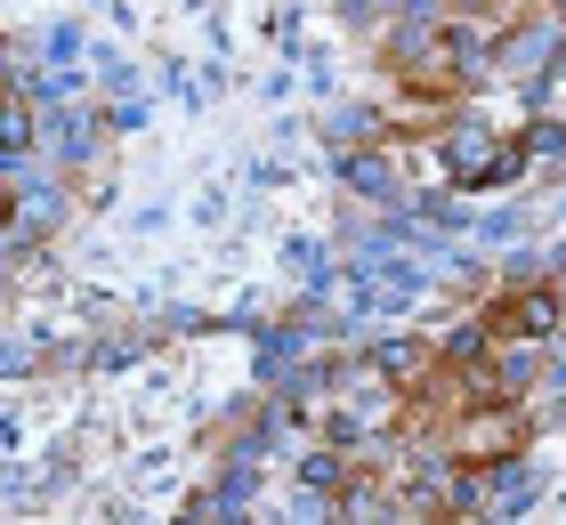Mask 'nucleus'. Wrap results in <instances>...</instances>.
Returning a JSON list of instances; mask_svg holds the SVG:
<instances>
[{"label": "nucleus", "instance_id": "nucleus-5", "mask_svg": "<svg viewBox=\"0 0 566 525\" xmlns=\"http://www.w3.org/2000/svg\"><path fill=\"white\" fill-rule=\"evenodd\" d=\"M478 348H485V324H461V332L446 339V356H453V364H461V356H478Z\"/></svg>", "mask_w": 566, "mask_h": 525}, {"label": "nucleus", "instance_id": "nucleus-3", "mask_svg": "<svg viewBox=\"0 0 566 525\" xmlns=\"http://www.w3.org/2000/svg\"><path fill=\"white\" fill-rule=\"evenodd\" d=\"M461 444H470V461H494L502 444H510V412H494V420H478V429L461 437Z\"/></svg>", "mask_w": 566, "mask_h": 525}, {"label": "nucleus", "instance_id": "nucleus-4", "mask_svg": "<svg viewBox=\"0 0 566 525\" xmlns=\"http://www.w3.org/2000/svg\"><path fill=\"white\" fill-rule=\"evenodd\" d=\"M300 477H307V493L340 485V453H307V469H300Z\"/></svg>", "mask_w": 566, "mask_h": 525}, {"label": "nucleus", "instance_id": "nucleus-1", "mask_svg": "<svg viewBox=\"0 0 566 525\" xmlns=\"http://www.w3.org/2000/svg\"><path fill=\"white\" fill-rule=\"evenodd\" d=\"M446 154H453L461 187H502V178H518V154H510V146H485V129H478V122L461 129V138H453Z\"/></svg>", "mask_w": 566, "mask_h": 525}, {"label": "nucleus", "instance_id": "nucleus-6", "mask_svg": "<svg viewBox=\"0 0 566 525\" xmlns=\"http://www.w3.org/2000/svg\"><path fill=\"white\" fill-rule=\"evenodd\" d=\"M24 138H33V129H24V114H0V146L24 154Z\"/></svg>", "mask_w": 566, "mask_h": 525}, {"label": "nucleus", "instance_id": "nucleus-2", "mask_svg": "<svg viewBox=\"0 0 566 525\" xmlns=\"http://www.w3.org/2000/svg\"><path fill=\"white\" fill-rule=\"evenodd\" d=\"M551 324H558V300L551 292H510V300L485 307V332H502V339H543Z\"/></svg>", "mask_w": 566, "mask_h": 525}]
</instances>
